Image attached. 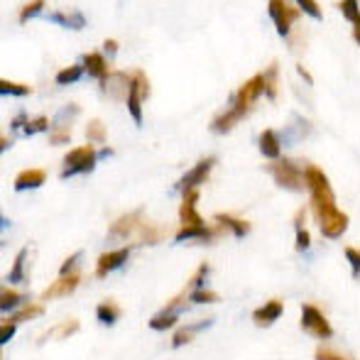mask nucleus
I'll use <instances>...</instances> for the list:
<instances>
[{
    "mask_svg": "<svg viewBox=\"0 0 360 360\" xmlns=\"http://www.w3.org/2000/svg\"><path fill=\"white\" fill-rule=\"evenodd\" d=\"M297 72L302 74V79H307L309 84H311V76H309V72H307V69H304V67H297Z\"/></svg>",
    "mask_w": 360,
    "mask_h": 360,
    "instance_id": "nucleus-50",
    "label": "nucleus"
},
{
    "mask_svg": "<svg viewBox=\"0 0 360 360\" xmlns=\"http://www.w3.org/2000/svg\"><path fill=\"white\" fill-rule=\"evenodd\" d=\"M81 282V275L79 270L74 272H67V275L59 277L54 285H49V289H44V299H59V297H67V294H72L76 287H79Z\"/></svg>",
    "mask_w": 360,
    "mask_h": 360,
    "instance_id": "nucleus-12",
    "label": "nucleus"
},
{
    "mask_svg": "<svg viewBox=\"0 0 360 360\" xmlns=\"http://www.w3.org/2000/svg\"><path fill=\"white\" fill-rule=\"evenodd\" d=\"M69 138H72V133H69V125H54V133L49 135V143H52V145H64V143H69Z\"/></svg>",
    "mask_w": 360,
    "mask_h": 360,
    "instance_id": "nucleus-37",
    "label": "nucleus"
},
{
    "mask_svg": "<svg viewBox=\"0 0 360 360\" xmlns=\"http://www.w3.org/2000/svg\"><path fill=\"white\" fill-rule=\"evenodd\" d=\"M150 96V81L145 72L128 74V91H125V101H128L130 115H133L135 125H143V101Z\"/></svg>",
    "mask_w": 360,
    "mask_h": 360,
    "instance_id": "nucleus-2",
    "label": "nucleus"
},
{
    "mask_svg": "<svg viewBox=\"0 0 360 360\" xmlns=\"http://www.w3.org/2000/svg\"><path fill=\"white\" fill-rule=\"evenodd\" d=\"M309 130H311V125H309L304 118H299V115H294V125H287V130H285V143H289V145L302 143V140L309 135Z\"/></svg>",
    "mask_w": 360,
    "mask_h": 360,
    "instance_id": "nucleus-20",
    "label": "nucleus"
},
{
    "mask_svg": "<svg viewBox=\"0 0 360 360\" xmlns=\"http://www.w3.org/2000/svg\"><path fill=\"white\" fill-rule=\"evenodd\" d=\"M309 245H311V236H309V231L304 226L297 228V250H309Z\"/></svg>",
    "mask_w": 360,
    "mask_h": 360,
    "instance_id": "nucleus-42",
    "label": "nucleus"
},
{
    "mask_svg": "<svg viewBox=\"0 0 360 360\" xmlns=\"http://www.w3.org/2000/svg\"><path fill=\"white\" fill-rule=\"evenodd\" d=\"M211 323H214V321H211V319H206V321L196 323L194 328H181V331H176V336H174V341H172V346H174V348H181V346H184V343H189L191 338H194L199 331H204V328H209Z\"/></svg>",
    "mask_w": 360,
    "mask_h": 360,
    "instance_id": "nucleus-23",
    "label": "nucleus"
},
{
    "mask_svg": "<svg viewBox=\"0 0 360 360\" xmlns=\"http://www.w3.org/2000/svg\"><path fill=\"white\" fill-rule=\"evenodd\" d=\"M214 165H216L214 157H204L201 162H196L194 169H189V172H186V174L181 176V179L174 184V191L184 194V191H189V189H199V186L204 184L206 179H209V174H211V169H214Z\"/></svg>",
    "mask_w": 360,
    "mask_h": 360,
    "instance_id": "nucleus-6",
    "label": "nucleus"
},
{
    "mask_svg": "<svg viewBox=\"0 0 360 360\" xmlns=\"http://www.w3.org/2000/svg\"><path fill=\"white\" fill-rule=\"evenodd\" d=\"M267 172H270V174L275 176V181L282 186V189L302 191V186H304V174L297 169V165H294V162L280 160V157H277V160L272 162L270 167H267Z\"/></svg>",
    "mask_w": 360,
    "mask_h": 360,
    "instance_id": "nucleus-4",
    "label": "nucleus"
},
{
    "mask_svg": "<svg viewBox=\"0 0 360 360\" xmlns=\"http://www.w3.org/2000/svg\"><path fill=\"white\" fill-rule=\"evenodd\" d=\"M209 270H211V267H209V265H206V262H204V265H201V267H199V272H196V275H194V277H191L189 287H191V289H199V287H206V280H209Z\"/></svg>",
    "mask_w": 360,
    "mask_h": 360,
    "instance_id": "nucleus-40",
    "label": "nucleus"
},
{
    "mask_svg": "<svg viewBox=\"0 0 360 360\" xmlns=\"http://www.w3.org/2000/svg\"><path fill=\"white\" fill-rule=\"evenodd\" d=\"M216 221L221 223V226H226L228 231H233L238 238H245L248 233H250V223L243 221V218H236V216H228V214H218Z\"/></svg>",
    "mask_w": 360,
    "mask_h": 360,
    "instance_id": "nucleus-21",
    "label": "nucleus"
},
{
    "mask_svg": "<svg viewBox=\"0 0 360 360\" xmlns=\"http://www.w3.org/2000/svg\"><path fill=\"white\" fill-rule=\"evenodd\" d=\"M47 181V174L42 169H25L18 174L15 179V191H27V189H37Z\"/></svg>",
    "mask_w": 360,
    "mask_h": 360,
    "instance_id": "nucleus-15",
    "label": "nucleus"
},
{
    "mask_svg": "<svg viewBox=\"0 0 360 360\" xmlns=\"http://www.w3.org/2000/svg\"><path fill=\"white\" fill-rule=\"evenodd\" d=\"M316 358H319V360H326V358L341 360L343 356H341V353H336V351H331V348H319V351H316Z\"/></svg>",
    "mask_w": 360,
    "mask_h": 360,
    "instance_id": "nucleus-46",
    "label": "nucleus"
},
{
    "mask_svg": "<svg viewBox=\"0 0 360 360\" xmlns=\"http://www.w3.org/2000/svg\"><path fill=\"white\" fill-rule=\"evenodd\" d=\"M44 314V307H39V304H30V307H22V309H18V311L10 316V321H15V323H22V321H30V319H37V316H42Z\"/></svg>",
    "mask_w": 360,
    "mask_h": 360,
    "instance_id": "nucleus-27",
    "label": "nucleus"
},
{
    "mask_svg": "<svg viewBox=\"0 0 360 360\" xmlns=\"http://www.w3.org/2000/svg\"><path fill=\"white\" fill-rule=\"evenodd\" d=\"M5 147H8V140H5L3 135H0V155H3V150H5Z\"/></svg>",
    "mask_w": 360,
    "mask_h": 360,
    "instance_id": "nucleus-51",
    "label": "nucleus"
},
{
    "mask_svg": "<svg viewBox=\"0 0 360 360\" xmlns=\"http://www.w3.org/2000/svg\"><path fill=\"white\" fill-rule=\"evenodd\" d=\"M103 49H105L108 54H115V52H118V42H115V39H105V42H103Z\"/></svg>",
    "mask_w": 360,
    "mask_h": 360,
    "instance_id": "nucleus-47",
    "label": "nucleus"
},
{
    "mask_svg": "<svg viewBox=\"0 0 360 360\" xmlns=\"http://www.w3.org/2000/svg\"><path fill=\"white\" fill-rule=\"evenodd\" d=\"M297 3H299V8H302L307 15H311L314 20H321L323 18V13H321V8H319L316 0H297Z\"/></svg>",
    "mask_w": 360,
    "mask_h": 360,
    "instance_id": "nucleus-38",
    "label": "nucleus"
},
{
    "mask_svg": "<svg viewBox=\"0 0 360 360\" xmlns=\"http://www.w3.org/2000/svg\"><path fill=\"white\" fill-rule=\"evenodd\" d=\"M277 81H280V72H277V62H272V67L267 69V74L262 76V94H267L270 96V101H277Z\"/></svg>",
    "mask_w": 360,
    "mask_h": 360,
    "instance_id": "nucleus-25",
    "label": "nucleus"
},
{
    "mask_svg": "<svg viewBox=\"0 0 360 360\" xmlns=\"http://www.w3.org/2000/svg\"><path fill=\"white\" fill-rule=\"evenodd\" d=\"M25 260H27V248H22V250H20V255L15 257L13 270H10V275H8L10 285H18V282H22V277H25Z\"/></svg>",
    "mask_w": 360,
    "mask_h": 360,
    "instance_id": "nucleus-26",
    "label": "nucleus"
},
{
    "mask_svg": "<svg viewBox=\"0 0 360 360\" xmlns=\"http://www.w3.org/2000/svg\"><path fill=\"white\" fill-rule=\"evenodd\" d=\"M302 326H304V331L311 333V336H316V338L333 336V328H331V323H328V319L323 316L314 304H304L302 307Z\"/></svg>",
    "mask_w": 360,
    "mask_h": 360,
    "instance_id": "nucleus-5",
    "label": "nucleus"
},
{
    "mask_svg": "<svg viewBox=\"0 0 360 360\" xmlns=\"http://www.w3.org/2000/svg\"><path fill=\"white\" fill-rule=\"evenodd\" d=\"M128 238H135L138 243H157L162 233L143 223V211H135V214L118 218L108 233V240H128Z\"/></svg>",
    "mask_w": 360,
    "mask_h": 360,
    "instance_id": "nucleus-1",
    "label": "nucleus"
},
{
    "mask_svg": "<svg viewBox=\"0 0 360 360\" xmlns=\"http://www.w3.org/2000/svg\"><path fill=\"white\" fill-rule=\"evenodd\" d=\"M96 316H98V321L105 323V326H113V323L120 319V309L115 307L113 302H103V304H98V309H96Z\"/></svg>",
    "mask_w": 360,
    "mask_h": 360,
    "instance_id": "nucleus-24",
    "label": "nucleus"
},
{
    "mask_svg": "<svg viewBox=\"0 0 360 360\" xmlns=\"http://www.w3.org/2000/svg\"><path fill=\"white\" fill-rule=\"evenodd\" d=\"M150 326L155 328V331H167V328L176 326V314L174 311H165V314H160V316H152Z\"/></svg>",
    "mask_w": 360,
    "mask_h": 360,
    "instance_id": "nucleus-30",
    "label": "nucleus"
},
{
    "mask_svg": "<svg viewBox=\"0 0 360 360\" xmlns=\"http://www.w3.org/2000/svg\"><path fill=\"white\" fill-rule=\"evenodd\" d=\"M15 331H18V323L10 321V319H8V321L0 323V346H5V343H8L10 338L15 336Z\"/></svg>",
    "mask_w": 360,
    "mask_h": 360,
    "instance_id": "nucleus-39",
    "label": "nucleus"
},
{
    "mask_svg": "<svg viewBox=\"0 0 360 360\" xmlns=\"http://www.w3.org/2000/svg\"><path fill=\"white\" fill-rule=\"evenodd\" d=\"M211 238H214V233L206 228V223H201V226H181V231L176 233L174 240L176 243H184V240H204V243H209Z\"/></svg>",
    "mask_w": 360,
    "mask_h": 360,
    "instance_id": "nucleus-16",
    "label": "nucleus"
},
{
    "mask_svg": "<svg viewBox=\"0 0 360 360\" xmlns=\"http://www.w3.org/2000/svg\"><path fill=\"white\" fill-rule=\"evenodd\" d=\"M22 304V294L15 292V289H5L0 292V311H13Z\"/></svg>",
    "mask_w": 360,
    "mask_h": 360,
    "instance_id": "nucleus-28",
    "label": "nucleus"
},
{
    "mask_svg": "<svg viewBox=\"0 0 360 360\" xmlns=\"http://www.w3.org/2000/svg\"><path fill=\"white\" fill-rule=\"evenodd\" d=\"M304 214H307V211L302 209V211H299V214H297V218H294V223H297V228H299V226H304Z\"/></svg>",
    "mask_w": 360,
    "mask_h": 360,
    "instance_id": "nucleus-49",
    "label": "nucleus"
},
{
    "mask_svg": "<svg viewBox=\"0 0 360 360\" xmlns=\"http://www.w3.org/2000/svg\"><path fill=\"white\" fill-rule=\"evenodd\" d=\"M196 201H199V191L196 189L184 191V201H181V206H179L181 226H201V223H204V218L196 211Z\"/></svg>",
    "mask_w": 360,
    "mask_h": 360,
    "instance_id": "nucleus-11",
    "label": "nucleus"
},
{
    "mask_svg": "<svg viewBox=\"0 0 360 360\" xmlns=\"http://www.w3.org/2000/svg\"><path fill=\"white\" fill-rule=\"evenodd\" d=\"M282 311H285V307H282L280 299H272V302H267L265 307H260L252 314V321H255L257 326H270V323H275L277 319L282 316Z\"/></svg>",
    "mask_w": 360,
    "mask_h": 360,
    "instance_id": "nucleus-13",
    "label": "nucleus"
},
{
    "mask_svg": "<svg viewBox=\"0 0 360 360\" xmlns=\"http://www.w3.org/2000/svg\"><path fill=\"white\" fill-rule=\"evenodd\" d=\"M316 223H319V228H321V233L326 238H341L343 233H346V228H348V216L341 214L338 209H333L331 214L321 216Z\"/></svg>",
    "mask_w": 360,
    "mask_h": 360,
    "instance_id": "nucleus-10",
    "label": "nucleus"
},
{
    "mask_svg": "<svg viewBox=\"0 0 360 360\" xmlns=\"http://www.w3.org/2000/svg\"><path fill=\"white\" fill-rule=\"evenodd\" d=\"M218 294L216 292H211V289H204V287H199V289H191V302L194 304H214L218 302Z\"/></svg>",
    "mask_w": 360,
    "mask_h": 360,
    "instance_id": "nucleus-34",
    "label": "nucleus"
},
{
    "mask_svg": "<svg viewBox=\"0 0 360 360\" xmlns=\"http://www.w3.org/2000/svg\"><path fill=\"white\" fill-rule=\"evenodd\" d=\"M96 160H98V155H96L94 147H76V150H72L64 157L62 176L69 179L74 174H86V172H91L96 167Z\"/></svg>",
    "mask_w": 360,
    "mask_h": 360,
    "instance_id": "nucleus-3",
    "label": "nucleus"
},
{
    "mask_svg": "<svg viewBox=\"0 0 360 360\" xmlns=\"http://www.w3.org/2000/svg\"><path fill=\"white\" fill-rule=\"evenodd\" d=\"M81 260V252H74L72 257H67V260H64V265L59 267V272H62V275H67V272H74V267H76V262Z\"/></svg>",
    "mask_w": 360,
    "mask_h": 360,
    "instance_id": "nucleus-45",
    "label": "nucleus"
},
{
    "mask_svg": "<svg viewBox=\"0 0 360 360\" xmlns=\"http://www.w3.org/2000/svg\"><path fill=\"white\" fill-rule=\"evenodd\" d=\"M240 118H243V113H238L236 108H231V110H228V113H223L221 118H216L211 128H214L218 135H226V133H231V130L236 128L238 120H240Z\"/></svg>",
    "mask_w": 360,
    "mask_h": 360,
    "instance_id": "nucleus-22",
    "label": "nucleus"
},
{
    "mask_svg": "<svg viewBox=\"0 0 360 360\" xmlns=\"http://www.w3.org/2000/svg\"><path fill=\"white\" fill-rule=\"evenodd\" d=\"M49 128V120L44 118H34V120H25V125H22V133L25 135H34V133H44V130Z\"/></svg>",
    "mask_w": 360,
    "mask_h": 360,
    "instance_id": "nucleus-35",
    "label": "nucleus"
},
{
    "mask_svg": "<svg viewBox=\"0 0 360 360\" xmlns=\"http://www.w3.org/2000/svg\"><path fill=\"white\" fill-rule=\"evenodd\" d=\"M81 67H84V72H89L91 76H96V79H98L101 84H103V81L110 76L108 64H105V59L101 57L98 52H89V54H86V57H84V64H81Z\"/></svg>",
    "mask_w": 360,
    "mask_h": 360,
    "instance_id": "nucleus-14",
    "label": "nucleus"
},
{
    "mask_svg": "<svg viewBox=\"0 0 360 360\" xmlns=\"http://www.w3.org/2000/svg\"><path fill=\"white\" fill-rule=\"evenodd\" d=\"M42 10H44V0H32V3H27L20 10V22H27V20L37 18V15H42Z\"/></svg>",
    "mask_w": 360,
    "mask_h": 360,
    "instance_id": "nucleus-33",
    "label": "nucleus"
},
{
    "mask_svg": "<svg viewBox=\"0 0 360 360\" xmlns=\"http://www.w3.org/2000/svg\"><path fill=\"white\" fill-rule=\"evenodd\" d=\"M27 94H30L27 84H15V81L0 79V96H18V98H22V96H27Z\"/></svg>",
    "mask_w": 360,
    "mask_h": 360,
    "instance_id": "nucleus-29",
    "label": "nucleus"
},
{
    "mask_svg": "<svg viewBox=\"0 0 360 360\" xmlns=\"http://www.w3.org/2000/svg\"><path fill=\"white\" fill-rule=\"evenodd\" d=\"M128 257H130V248H120V250H108V252H103V255L98 257V267H96V277L98 280H103L108 272H113V270H120V267L128 262Z\"/></svg>",
    "mask_w": 360,
    "mask_h": 360,
    "instance_id": "nucleus-9",
    "label": "nucleus"
},
{
    "mask_svg": "<svg viewBox=\"0 0 360 360\" xmlns=\"http://www.w3.org/2000/svg\"><path fill=\"white\" fill-rule=\"evenodd\" d=\"M76 115H79V105H67V108H64L62 113L57 115L54 125H69V120L76 118Z\"/></svg>",
    "mask_w": 360,
    "mask_h": 360,
    "instance_id": "nucleus-41",
    "label": "nucleus"
},
{
    "mask_svg": "<svg viewBox=\"0 0 360 360\" xmlns=\"http://www.w3.org/2000/svg\"><path fill=\"white\" fill-rule=\"evenodd\" d=\"M79 331V321H67L64 323V328H59V331H52V336H57V338H67V336H72V333Z\"/></svg>",
    "mask_w": 360,
    "mask_h": 360,
    "instance_id": "nucleus-43",
    "label": "nucleus"
},
{
    "mask_svg": "<svg viewBox=\"0 0 360 360\" xmlns=\"http://www.w3.org/2000/svg\"><path fill=\"white\" fill-rule=\"evenodd\" d=\"M267 13H270L272 22H275L277 32L282 34V37H287L289 34V25H292V20H297V13H294V8H289L285 0H270V5H267Z\"/></svg>",
    "mask_w": 360,
    "mask_h": 360,
    "instance_id": "nucleus-8",
    "label": "nucleus"
},
{
    "mask_svg": "<svg viewBox=\"0 0 360 360\" xmlns=\"http://www.w3.org/2000/svg\"><path fill=\"white\" fill-rule=\"evenodd\" d=\"M338 10H341V13L353 22V27H356L358 25V0H341V3H338Z\"/></svg>",
    "mask_w": 360,
    "mask_h": 360,
    "instance_id": "nucleus-36",
    "label": "nucleus"
},
{
    "mask_svg": "<svg viewBox=\"0 0 360 360\" xmlns=\"http://www.w3.org/2000/svg\"><path fill=\"white\" fill-rule=\"evenodd\" d=\"M257 147H260V152L265 157H270V160H277L282 152V145H280V138H277L275 130H265V133L260 135V140H257Z\"/></svg>",
    "mask_w": 360,
    "mask_h": 360,
    "instance_id": "nucleus-18",
    "label": "nucleus"
},
{
    "mask_svg": "<svg viewBox=\"0 0 360 360\" xmlns=\"http://www.w3.org/2000/svg\"><path fill=\"white\" fill-rule=\"evenodd\" d=\"M86 138L94 140V143H103V140L108 138V133H105V125L101 123V120H91V123L86 125Z\"/></svg>",
    "mask_w": 360,
    "mask_h": 360,
    "instance_id": "nucleus-32",
    "label": "nucleus"
},
{
    "mask_svg": "<svg viewBox=\"0 0 360 360\" xmlns=\"http://www.w3.org/2000/svg\"><path fill=\"white\" fill-rule=\"evenodd\" d=\"M47 20L54 25H62V27H67V30L86 27V18L81 13H52V15H47Z\"/></svg>",
    "mask_w": 360,
    "mask_h": 360,
    "instance_id": "nucleus-19",
    "label": "nucleus"
},
{
    "mask_svg": "<svg viewBox=\"0 0 360 360\" xmlns=\"http://www.w3.org/2000/svg\"><path fill=\"white\" fill-rule=\"evenodd\" d=\"M346 257L353 267V277H358V270H360V257H358V250L356 248H346Z\"/></svg>",
    "mask_w": 360,
    "mask_h": 360,
    "instance_id": "nucleus-44",
    "label": "nucleus"
},
{
    "mask_svg": "<svg viewBox=\"0 0 360 360\" xmlns=\"http://www.w3.org/2000/svg\"><path fill=\"white\" fill-rule=\"evenodd\" d=\"M81 74H84V67H81V64L67 67V69H62V72L57 74V84L59 86H69V84H74V81H79Z\"/></svg>",
    "mask_w": 360,
    "mask_h": 360,
    "instance_id": "nucleus-31",
    "label": "nucleus"
},
{
    "mask_svg": "<svg viewBox=\"0 0 360 360\" xmlns=\"http://www.w3.org/2000/svg\"><path fill=\"white\" fill-rule=\"evenodd\" d=\"M262 89H265V86H262V76H252L250 81H245V84L240 86V91H238L233 108H236L238 113L245 115L248 110L252 108V103H255V101L262 96Z\"/></svg>",
    "mask_w": 360,
    "mask_h": 360,
    "instance_id": "nucleus-7",
    "label": "nucleus"
},
{
    "mask_svg": "<svg viewBox=\"0 0 360 360\" xmlns=\"http://www.w3.org/2000/svg\"><path fill=\"white\" fill-rule=\"evenodd\" d=\"M25 120H27V115H25V113H20L18 118L13 120V130H15V128H22V125H25Z\"/></svg>",
    "mask_w": 360,
    "mask_h": 360,
    "instance_id": "nucleus-48",
    "label": "nucleus"
},
{
    "mask_svg": "<svg viewBox=\"0 0 360 360\" xmlns=\"http://www.w3.org/2000/svg\"><path fill=\"white\" fill-rule=\"evenodd\" d=\"M304 184L309 186V191H323V189H331V184H328V176L323 174L319 167H314V165H309L307 167V172H304Z\"/></svg>",
    "mask_w": 360,
    "mask_h": 360,
    "instance_id": "nucleus-17",
    "label": "nucleus"
}]
</instances>
